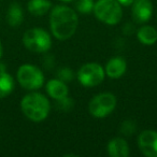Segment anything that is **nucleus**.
<instances>
[{
  "label": "nucleus",
  "instance_id": "1",
  "mask_svg": "<svg viewBox=\"0 0 157 157\" xmlns=\"http://www.w3.org/2000/svg\"><path fill=\"white\" fill-rule=\"evenodd\" d=\"M78 24L75 11L66 6H56L50 15L52 33L58 40H68L74 35Z\"/></svg>",
  "mask_w": 157,
  "mask_h": 157
},
{
  "label": "nucleus",
  "instance_id": "2",
  "mask_svg": "<svg viewBox=\"0 0 157 157\" xmlns=\"http://www.w3.org/2000/svg\"><path fill=\"white\" fill-rule=\"evenodd\" d=\"M21 109L24 115L33 122H42L50 113V101L40 93H30L21 101Z\"/></svg>",
  "mask_w": 157,
  "mask_h": 157
},
{
  "label": "nucleus",
  "instance_id": "3",
  "mask_svg": "<svg viewBox=\"0 0 157 157\" xmlns=\"http://www.w3.org/2000/svg\"><path fill=\"white\" fill-rule=\"evenodd\" d=\"M96 17L108 25H115L122 20L123 11L117 0H98L94 5Z\"/></svg>",
  "mask_w": 157,
  "mask_h": 157
},
{
  "label": "nucleus",
  "instance_id": "4",
  "mask_svg": "<svg viewBox=\"0 0 157 157\" xmlns=\"http://www.w3.org/2000/svg\"><path fill=\"white\" fill-rule=\"evenodd\" d=\"M23 43L27 50L33 53H45L52 46V39L44 29H28L23 36Z\"/></svg>",
  "mask_w": 157,
  "mask_h": 157
},
{
  "label": "nucleus",
  "instance_id": "5",
  "mask_svg": "<svg viewBox=\"0 0 157 157\" xmlns=\"http://www.w3.org/2000/svg\"><path fill=\"white\" fill-rule=\"evenodd\" d=\"M17 81L25 90H36L43 85L44 75L36 66L23 65L17 70Z\"/></svg>",
  "mask_w": 157,
  "mask_h": 157
},
{
  "label": "nucleus",
  "instance_id": "6",
  "mask_svg": "<svg viewBox=\"0 0 157 157\" xmlns=\"http://www.w3.org/2000/svg\"><path fill=\"white\" fill-rule=\"evenodd\" d=\"M115 107L116 97L111 93H101L90 100L88 110L94 117L102 118L112 113Z\"/></svg>",
  "mask_w": 157,
  "mask_h": 157
},
{
  "label": "nucleus",
  "instance_id": "7",
  "mask_svg": "<svg viewBox=\"0 0 157 157\" xmlns=\"http://www.w3.org/2000/svg\"><path fill=\"white\" fill-rule=\"evenodd\" d=\"M105 75V69L96 63H90L82 66L78 71V80L83 86L93 87L103 81Z\"/></svg>",
  "mask_w": 157,
  "mask_h": 157
},
{
  "label": "nucleus",
  "instance_id": "8",
  "mask_svg": "<svg viewBox=\"0 0 157 157\" xmlns=\"http://www.w3.org/2000/svg\"><path fill=\"white\" fill-rule=\"evenodd\" d=\"M138 146L146 157H157V131H142L138 138Z\"/></svg>",
  "mask_w": 157,
  "mask_h": 157
},
{
  "label": "nucleus",
  "instance_id": "9",
  "mask_svg": "<svg viewBox=\"0 0 157 157\" xmlns=\"http://www.w3.org/2000/svg\"><path fill=\"white\" fill-rule=\"evenodd\" d=\"M153 14L151 0H135L132 3V17L138 23H146Z\"/></svg>",
  "mask_w": 157,
  "mask_h": 157
},
{
  "label": "nucleus",
  "instance_id": "10",
  "mask_svg": "<svg viewBox=\"0 0 157 157\" xmlns=\"http://www.w3.org/2000/svg\"><path fill=\"white\" fill-rule=\"evenodd\" d=\"M46 92H48V96L52 97L55 100H59V99H63L65 97L68 96V86L66 85V83L61 80H50V81L46 83Z\"/></svg>",
  "mask_w": 157,
  "mask_h": 157
},
{
  "label": "nucleus",
  "instance_id": "11",
  "mask_svg": "<svg viewBox=\"0 0 157 157\" xmlns=\"http://www.w3.org/2000/svg\"><path fill=\"white\" fill-rule=\"evenodd\" d=\"M126 61L122 57H113L108 61L105 72L111 78H118L126 72Z\"/></svg>",
  "mask_w": 157,
  "mask_h": 157
},
{
  "label": "nucleus",
  "instance_id": "12",
  "mask_svg": "<svg viewBox=\"0 0 157 157\" xmlns=\"http://www.w3.org/2000/svg\"><path fill=\"white\" fill-rule=\"evenodd\" d=\"M108 153L111 157H128V143L123 138H114L108 144Z\"/></svg>",
  "mask_w": 157,
  "mask_h": 157
},
{
  "label": "nucleus",
  "instance_id": "13",
  "mask_svg": "<svg viewBox=\"0 0 157 157\" xmlns=\"http://www.w3.org/2000/svg\"><path fill=\"white\" fill-rule=\"evenodd\" d=\"M28 11L35 16H42L46 14L52 8V2L50 0H29Z\"/></svg>",
  "mask_w": 157,
  "mask_h": 157
},
{
  "label": "nucleus",
  "instance_id": "14",
  "mask_svg": "<svg viewBox=\"0 0 157 157\" xmlns=\"http://www.w3.org/2000/svg\"><path fill=\"white\" fill-rule=\"evenodd\" d=\"M138 40L144 45H152L157 41V30L152 26H143L138 30Z\"/></svg>",
  "mask_w": 157,
  "mask_h": 157
},
{
  "label": "nucleus",
  "instance_id": "15",
  "mask_svg": "<svg viewBox=\"0 0 157 157\" xmlns=\"http://www.w3.org/2000/svg\"><path fill=\"white\" fill-rule=\"evenodd\" d=\"M23 18H24V13L21 6L17 3H13L10 6L7 13L8 24L11 27H17L23 23Z\"/></svg>",
  "mask_w": 157,
  "mask_h": 157
},
{
  "label": "nucleus",
  "instance_id": "16",
  "mask_svg": "<svg viewBox=\"0 0 157 157\" xmlns=\"http://www.w3.org/2000/svg\"><path fill=\"white\" fill-rule=\"evenodd\" d=\"M14 90V80L9 73H0V99L8 97Z\"/></svg>",
  "mask_w": 157,
  "mask_h": 157
},
{
  "label": "nucleus",
  "instance_id": "17",
  "mask_svg": "<svg viewBox=\"0 0 157 157\" xmlns=\"http://www.w3.org/2000/svg\"><path fill=\"white\" fill-rule=\"evenodd\" d=\"M94 1L93 0H78L76 1V10L82 14H88L94 10Z\"/></svg>",
  "mask_w": 157,
  "mask_h": 157
},
{
  "label": "nucleus",
  "instance_id": "18",
  "mask_svg": "<svg viewBox=\"0 0 157 157\" xmlns=\"http://www.w3.org/2000/svg\"><path fill=\"white\" fill-rule=\"evenodd\" d=\"M136 129H137V126L133 121H125L121 126V132L126 136H130L135 132Z\"/></svg>",
  "mask_w": 157,
  "mask_h": 157
},
{
  "label": "nucleus",
  "instance_id": "19",
  "mask_svg": "<svg viewBox=\"0 0 157 157\" xmlns=\"http://www.w3.org/2000/svg\"><path fill=\"white\" fill-rule=\"evenodd\" d=\"M57 107H58V109L63 110V111H69V110H71L72 108H73V100H71L70 98H68L67 97H65V98L63 99H59V100H57Z\"/></svg>",
  "mask_w": 157,
  "mask_h": 157
},
{
  "label": "nucleus",
  "instance_id": "20",
  "mask_svg": "<svg viewBox=\"0 0 157 157\" xmlns=\"http://www.w3.org/2000/svg\"><path fill=\"white\" fill-rule=\"evenodd\" d=\"M58 78H59V80H61V81H63V82H69V81H71L72 78H73V73H72V71L69 68H63V69L59 70Z\"/></svg>",
  "mask_w": 157,
  "mask_h": 157
},
{
  "label": "nucleus",
  "instance_id": "21",
  "mask_svg": "<svg viewBox=\"0 0 157 157\" xmlns=\"http://www.w3.org/2000/svg\"><path fill=\"white\" fill-rule=\"evenodd\" d=\"M117 1L121 3V6H126V7H127V6L132 5L135 0H117Z\"/></svg>",
  "mask_w": 157,
  "mask_h": 157
},
{
  "label": "nucleus",
  "instance_id": "22",
  "mask_svg": "<svg viewBox=\"0 0 157 157\" xmlns=\"http://www.w3.org/2000/svg\"><path fill=\"white\" fill-rule=\"evenodd\" d=\"M2 72H6V65L0 63V73H2Z\"/></svg>",
  "mask_w": 157,
  "mask_h": 157
},
{
  "label": "nucleus",
  "instance_id": "23",
  "mask_svg": "<svg viewBox=\"0 0 157 157\" xmlns=\"http://www.w3.org/2000/svg\"><path fill=\"white\" fill-rule=\"evenodd\" d=\"M2 53H3V48H2V45H1V42H0V59L2 57Z\"/></svg>",
  "mask_w": 157,
  "mask_h": 157
},
{
  "label": "nucleus",
  "instance_id": "24",
  "mask_svg": "<svg viewBox=\"0 0 157 157\" xmlns=\"http://www.w3.org/2000/svg\"><path fill=\"white\" fill-rule=\"evenodd\" d=\"M60 1H63V2H70L72 0H60Z\"/></svg>",
  "mask_w": 157,
  "mask_h": 157
}]
</instances>
